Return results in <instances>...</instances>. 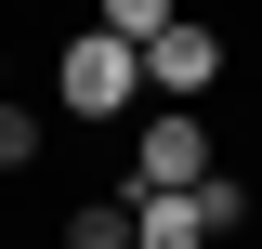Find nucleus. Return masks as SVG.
Here are the masks:
<instances>
[{"mask_svg": "<svg viewBox=\"0 0 262 249\" xmlns=\"http://www.w3.org/2000/svg\"><path fill=\"white\" fill-rule=\"evenodd\" d=\"M53 105H66L79 131H118L131 105H144V39H118L105 13L66 27V39H53Z\"/></svg>", "mask_w": 262, "mask_h": 249, "instance_id": "1", "label": "nucleus"}, {"mask_svg": "<svg viewBox=\"0 0 262 249\" xmlns=\"http://www.w3.org/2000/svg\"><path fill=\"white\" fill-rule=\"evenodd\" d=\"M118 184H210V171H223V131L196 118V105H158V118H131L118 131Z\"/></svg>", "mask_w": 262, "mask_h": 249, "instance_id": "2", "label": "nucleus"}, {"mask_svg": "<svg viewBox=\"0 0 262 249\" xmlns=\"http://www.w3.org/2000/svg\"><path fill=\"white\" fill-rule=\"evenodd\" d=\"M223 66H236V39L210 27V13H170V27L144 39V92H158V105H210Z\"/></svg>", "mask_w": 262, "mask_h": 249, "instance_id": "3", "label": "nucleus"}, {"mask_svg": "<svg viewBox=\"0 0 262 249\" xmlns=\"http://www.w3.org/2000/svg\"><path fill=\"white\" fill-rule=\"evenodd\" d=\"M131 249H223V236H210L196 184H131Z\"/></svg>", "mask_w": 262, "mask_h": 249, "instance_id": "4", "label": "nucleus"}, {"mask_svg": "<svg viewBox=\"0 0 262 249\" xmlns=\"http://www.w3.org/2000/svg\"><path fill=\"white\" fill-rule=\"evenodd\" d=\"M53 249H131V184H92V197H66Z\"/></svg>", "mask_w": 262, "mask_h": 249, "instance_id": "5", "label": "nucleus"}, {"mask_svg": "<svg viewBox=\"0 0 262 249\" xmlns=\"http://www.w3.org/2000/svg\"><path fill=\"white\" fill-rule=\"evenodd\" d=\"M39 157H53V118H39L27 92H0V184H27Z\"/></svg>", "mask_w": 262, "mask_h": 249, "instance_id": "6", "label": "nucleus"}, {"mask_svg": "<svg viewBox=\"0 0 262 249\" xmlns=\"http://www.w3.org/2000/svg\"><path fill=\"white\" fill-rule=\"evenodd\" d=\"M196 210H210V236H249V223H262V184H249V171H210Z\"/></svg>", "mask_w": 262, "mask_h": 249, "instance_id": "7", "label": "nucleus"}, {"mask_svg": "<svg viewBox=\"0 0 262 249\" xmlns=\"http://www.w3.org/2000/svg\"><path fill=\"white\" fill-rule=\"evenodd\" d=\"M92 13H105V27H118V39H158L170 13H184V0H92Z\"/></svg>", "mask_w": 262, "mask_h": 249, "instance_id": "8", "label": "nucleus"}]
</instances>
